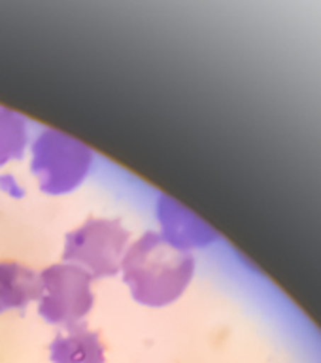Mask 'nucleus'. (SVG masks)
<instances>
[{
    "mask_svg": "<svg viewBox=\"0 0 321 363\" xmlns=\"http://www.w3.org/2000/svg\"><path fill=\"white\" fill-rule=\"evenodd\" d=\"M195 269L191 252L176 248L159 231H146L129 244L119 274L138 305L163 308L186 294Z\"/></svg>",
    "mask_w": 321,
    "mask_h": 363,
    "instance_id": "nucleus-1",
    "label": "nucleus"
},
{
    "mask_svg": "<svg viewBox=\"0 0 321 363\" xmlns=\"http://www.w3.org/2000/svg\"><path fill=\"white\" fill-rule=\"evenodd\" d=\"M93 164V150L61 130H42L30 146V172L40 191L51 197L76 191L87 180Z\"/></svg>",
    "mask_w": 321,
    "mask_h": 363,
    "instance_id": "nucleus-2",
    "label": "nucleus"
},
{
    "mask_svg": "<svg viewBox=\"0 0 321 363\" xmlns=\"http://www.w3.org/2000/svg\"><path fill=\"white\" fill-rule=\"evenodd\" d=\"M130 233L118 218H89L68 233L62 261L81 267L95 278L116 277L121 271Z\"/></svg>",
    "mask_w": 321,
    "mask_h": 363,
    "instance_id": "nucleus-3",
    "label": "nucleus"
},
{
    "mask_svg": "<svg viewBox=\"0 0 321 363\" xmlns=\"http://www.w3.org/2000/svg\"><path fill=\"white\" fill-rule=\"evenodd\" d=\"M38 314L51 325L67 329L89 316L95 306L93 277L81 267L59 261L40 271Z\"/></svg>",
    "mask_w": 321,
    "mask_h": 363,
    "instance_id": "nucleus-4",
    "label": "nucleus"
},
{
    "mask_svg": "<svg viewBox=\"0 0 321 363\" xmlns=\"http://www.w3.org/2000/svg\"><path fill=\"white\" fill-rule=\"evenodd\" d=\"M157 220L161 225V237L184 252L204 248L218 238L212 227L170 197L159 199Z\"/></svg>",
    "mask_w": 321,
    "mask_h": 363,
    "instance_id": "nucleus-5",
    "label": "nucleus"
},
{
    "mask_svg": "<svg viewBox=\"0 0 321 363\" xmlns=\"http://www.w3.org/2000/svg\"><path fill=\"white\" fill-rule=\"evenodd\" d=\"M51 363H106L101 335L84 323L62 329L50 345Z\"/></svg>",
    "mask_w": 321,
    "mask_h": 363,
    "instance_id": "nucleus-6",
    "label": "nucleus"
},
{
    "mask_svg": "<svg viewBox=\"0 0 321 363\" xmlns=\"http://www.w3.org/2000/svg\"><path fill=\"white\" fill-rule=\"evenodd\" d=\"M40 295V274L21 261H0V314L23 311L36 303Z\"/></svg>",
    "mask_w": 321,
    "mask_h": 363,
    "instance_id": "nucleus-7",
    "label": "nucleus"
},
{
    "mask_svg": "<svg viewBox=\"0 0 321 363\" xmlns=\"http://www.w3.org/2000/svg\"><path fill=\"white\" fill-rule=\"evenodd\" d=\"M28 146V123L16 110L0 106V167L21 159Z\"/></svg>",
    "mask_w": 321,
    "mask_h": 363,
    "instance_id": "nucleus-8",
    "label": "nucleus"
}]
</instances>
